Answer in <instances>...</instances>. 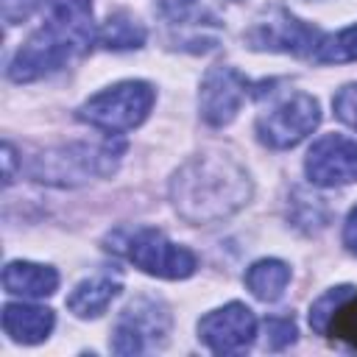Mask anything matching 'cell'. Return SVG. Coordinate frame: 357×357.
Returning a JSON list of instances; mask_svg holds the SVG:
<instances>
[{"mask_svg":"<svg viewBox=\"0 0 357 357\" xmlns=\"http://www.w3.org/2000/svg\"><path fill=\"white\" fill-rule=\"evenodd\" d=\"M251 190L248 170L226 153H198L170 178L173 209L192 226L231 218L248 204Z\"/></svg>","mask_w":357,"mask_h":357,"instance_id":"cell-1","label":"cell"},{"mask_svg":"<svg viewBox=\"0 0 357 357\" xmlns=\"http://www.w3.org/2000/svg\"><path fill=\"white\" fill-rule=\"evenodd\" d=\"M45 25L36 28L8 61V78L17 84H31L61 70L95 39L92 0H45Z\"/></svg>","mask_w":357,"mask_h":357,"instance_id":"cell-2","label":"cell"},{"mask_svg":"<svg viewBox=\"0 0 357 357\" xmlns=\"http://www.w3.org/2000/svg\"><path fill=\"white\" fill-rule=\"evenodd\" d=\"M120 153L123 145H112V142H100V145L73 142L33 156L28 165V176L50 187H78L92 178L114 173Z\"/></svg>","mask_w":357,"mask_h":357,"instance_id":"cell-3","label":"cell"},{"mask_svg":"<svg viewBox=\"0 0 357 357\" xmlns=\"http://www.w3.org/2000/svg\"><path fill=\"white\" fill-rule=\"evenodd\" d=\"M153 100L156 89L148 81H120L92 95L78 109V117L106 134H126L145 123L153 109Z\"/></svg>","mask_w":357,"mask_h":357,"instance_id":"cell-4","label":"cell"},{"mask_svg":"<svg viewBox=\"0 0 357 357\" xmlns=\"http://www.w3.org/2000/svg\"><path fill=\"white\" fill-rule=\"evenodd\" d=\"M114 248L126 254V259L134 262V268H139L148 276H159V279H187L198 268V259L190 248L173 243L165 231L151 229V226L123 234Z\"/></svg>","mask_w":357,"mask_h":357,"instance_id":"cell-5","label":"cell"},{"mask_svg":"<svg viewBox=\"0 0 357 357\" xmlns=\"http://www.w3.org/2000/svg\"><path fill=\"white\" fill-rule=\"evenodd\" d=\"M170 335V310L159 298H134L117 318L112 335L114 354H145L162 349Z\"/></svg>","mask_w":357,"mask_h":357,"instance_id":"cell-6","label":"cell"},{"mask_svg":"<svg viewBox=\"0 0 357 357\" xmlns=\"http://www.w3.org/2000/svg\"><path fill=\"white\" fill-rule=\"evenodd\" d=\"M321 123V106L307 92H293L257 117V137L273 151L298 145Z\"/></svg>","mask_w":357,"mask_h":357,"instance_id":"cell-7","label":"cell"},{"mask_svg":"<svg viewBox=\"0 0 357 357\" xmlns=\"http://www.w3.org/2000/svg\"><path fill=\"white\" fill-rule=\"evenodd\" d=\"M254 335H257V318L240 301H229V304L206 312L198 321V337L215 354L245 351L251 346Z\"/></svg>","mask_w":357,"mask_h":357,"instance_id":"cell-8","label":"cell"},{"mask_svg":"<svg viewBox=\"0 0 357 357\" xmlns=\"http://www.w3.org/2000/svg\"><path fill=\"white\" fill-rule=\"evenodd\" d=\"M304 173L315 187H343L357 181V139L343 134L315 139L307 151Z\"/></svg>","mask_w":357,"mask_h":357,"instance_id":"cell-9","label":"cell"},{"mask_svg":"<svg viewBox=\"0 0 357 357\" xmlns=\"http://www.w3.org/2000/svg\"><path fill=\"white\" fill-rule=\"evenodd\" d=\"M248 98V81L234 67H212L198 92V112L206 126H229Z\"/></svg>","mask_w":357,"mask_h":357,"instance_id":"cell-10","label":"cell"},{"mask_svg":"<svg viewBox=\"0 0 357 357\" xmlns=\"http://www.w3.org/2000/svg\"><path fill=\"white\" fill-rule=\"evenodd\" d=\"M248 47L254 50H273V53H293V56H307L315 53L321 33L301 22L298 17L287 14V11H273L268 20L257 22L248 36H245Z\"/></svg>","mask_w":357,"mask_h":357,"instance_id":"cell-11","label":"cell"},{"mask_svg":"<svg viewBox=\"0 0 357 357\" xmlns=\"http://www.w3.org/2000/svg\"><path fill=\"white\" fill-rule=\"evenodd\" d=\"M56 326V315L50 307L36 304H6L3 307V329L11 340L33 346L47 340V335Z\"/></svg>","mask_w":357,"mask_h":357,"instance_id":"cell-12","label":"cell"},{"mask_svg":"<svg viewBox=\"0 0 357 357\" xmlns=\"http://www.w3.org/2000/svg\"><path fill=\"white\" fill-rule=\"evenodd\" d=\"M3 287L11 296H22V298H45L53 296L59 287V273L50 265H39V262H25V259H14L3 268Z\"/></svg>","mask_w":357,"mask_h":357,"instance_id":"cell-13","label":"cell"},{"mask_svg":"<svg viewBox=\"0 0 357 357\" xmlns=\"http://www.w3.org/2000/svg\"><path fill=\"white\" fill-rule=\"evenodd\" d=\"M123 282L112 273H95L73 287L67 296V310L75 318H98L106 312V307L120 296Z\"/></svg>","mask_w":357,"mask_h":357,"instance_id":"cell-14","label":"cell"},{"mask_svg":"<svg viewBox=\"0 0 357 357\" xmlns=\"http://www.w3.org/2000/svg\"><path fill=\"white\" fill-rule=\"evenodd\" d=\"M290 282V265L282 259H259L245 271V287L259 301H276Z\"/></svg>","mask_w":357,"mask_h":357,"instance_id":"cell-15","label":"cell"},{"mask_svg":"<svg viewBox=\"0 0 357 357\" xmlns=\"http://www.w3.org/2000/svg\"><path fill=\"white\" fill-rule=\"evenodd\" d=\"M145 39H148L145 25L137 17H131L128 11L109 14V20L98 31V42L106 50H137L145 45Z\"/></svg>","mask_w":357,"mask_h":357,"instance_id":"cell-16","label":"cell"},{"mask_svg":"<svg viewBox=\"0 0 357 357\" xmlns=\"http://www.w3.org/2000/svg\"><path fill=\"white\" fill-rule=\"evenodd\" d=\"M312 59L318 64H343V61H357V22L337 31L335 36H326L318 42Z\"/></svg>","mask_w":357,"mask_h":357,"instance_id":"cell-17","label":"cell"},{"mask_svg":"<svg viewBox=\"0 0 357 357\" xmlns=\"http://www.w3.org/2000/svg\"><path fill=\"white\" fill-rule=\"evenodd\" d=\"M326 335H332V337L349 343L351 349H357V290H351V293L337 304V310H335L332 318H329Z\"/></svg>","mask_w":357,"mask_h":357,"instance_id":"cell-18","label":"cell"},{"mask_svg":"<svg viewBox=\"0 0 357 357\" xmlns=\"http://www.w3.org/2000/svg\"><path fill=\"white\" fill-rule=\"evenodd\" d=\"M354 287H349V284H340V287H332V290H326L312 307H310V326L318 332V335H326V326H329V318H332V312L337 310V304L351 293Z\"/></svg>","mask_w":357,"mask_h":357,"instance_id":"cell-19","label":"cell"},{"mask_svg":"<svg viewBox=\"0 0 357 357\" xmlns=\"http://www.w3.org/2000/svg\"><path fill=\"white\" fill-rule=\"evenodd\" d=\"M265 335H268V349H273V351H279V349H284V346H290V343H296V324H293V318H268L265 321Z\"/></svg>","mask_w":357,"mask_h":357,"instance_id":"cell-20","label":"cell"},{"mask_svg":"<svg viewBox=\"0 0 357 357\" xmlns=\"http://www.w3.org/2000/svg\"><path fill=\"white\" fill-rule=\"evenodd\" d=\"M332 109L340 123L357 131V84H346L343 89H337V95L332 98Z\"/></svg>","mask_w":357,"mask_h":357,"instance_id":"cell-21","label":"cell"},{"mask_svg":"<svg viewBox=\"0 0 357 357\" xmlns=\"http://www.w3.org/2000/svg\"><path fill=\"white\" fill-rule=\"evenodd\" d=\"M39 0H0V11H3V22L11 28V25H20L25 22L33 8H36Z\"/></svg>","mask_w":357,"mask_h":357,"instance_id":"cell-22","label":"cell"},{"mask_svg":"<svg viewBox=\"0 0 357 357\" xmlns=\"http://www.w3.org/2000/svg\"><path fill=\"white\" fill-rule=\"evenodd\" d=\"M343 245L357 257V206L349 212L346 226H343Z\"/></svg>","mask_w":357,"mask_h":357,"instance_id":"cell-23","label":"cell"},{"mask_svg":"<svg viewBox=\"0 0 357 357\" xmlns=\"http://www.w3.org/2000/svg\"><path fill=\"white\" fill-rule=\"evenodd\" d=\"M3 181H6V187L14 181V148H11V142H6L3 145Z\"/></svg>","mask_w":357,"mask_h":357,"instance_id":"cell-24","label":"cell"}]
</instances>
